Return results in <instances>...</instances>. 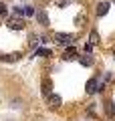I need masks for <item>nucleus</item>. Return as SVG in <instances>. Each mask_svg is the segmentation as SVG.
Listing matches in <instances>:
<instances>
[{"instance_id":"f257e3e1","label":"nucleus","mask_w":115,"mask_h":121,"mask_svg":"<svg viewBox=\"0 0 115 121\" xmlns=\"http://www.w3.org/2000/svg\"><path fill=\"white\" fill-rule=\"evenodd\" d=\"M8 26L12 30H22L26 26V22H24V18H22V16H10L8 18Z\"/></svg>"},{"instance_id":"f03ea898","label":"nucleus","mask_w":115,"mask_h":121,"mask_svg":"<svg viewBox=\"0 0 115 121\" xmlns=\"http://www.w3.org/2000/svg\"><path fill=\"white\" fill-rule=\"evenodd\" d=\"M55 40H59V43H63V44H73V43H75V35H67V32H57V35H55Z\"/></svg>"},{"instance_id":"7ed1b4c3","label":"nucleus","mask_w":115,"mask_h":121,"mask_svg":"<svg viewBox=\"0 0 115 121\" xmlns=\"http://www.w3.org/2000/svg\"><path fill=\"white\" fill-rule=\"evenodd\" d=\"M34 16H36V20H38V24H40V26H49V24H51L47 10H38V12H34Z\"/></svg>"},{"instance_id":"20e7f679","label":"nucleus","mask_w":115,"mask_h":121,"mask_svg":"<svg viewBox=\"0 0 115 121\" xmlns=\"http://www.w3.org/2000/svg\"><path fill=\"white\" fill-rule=\"evenodd\" d=\"M99 89H103V87H99V81H97V79H89V81H87V93H89V95L97 93Z\"/></svg>"},{"instance_id":"39448f33","label":"nucleus","mask_w":115,"mask_h":121,"mask_svg":"<svg viewBox=\"0 0 115 121\" xmlns=\"http://www.w3.org/2000/svg\"><path fill=\"white\" fill-rule=\"evenodd\" d=\"M61 103H63V99H61L59 95H49V107L51 109H59Z\"/></svg>"},{"instance_id":"423d86ee","label":"nucleus","mask_w":115,"mask_h":121,"mask_svg":"<svg viewBox=\"0 0 115 121\" xmlns=\"http://www.w3.org/2000/svg\"><path fill=\"white\" fill-rule=\"evenodd\" d=\"M107 12H109V2H107V0L99 2L97 4V16H105Z\"/></svg>"},{"instance_id":"0eeeda50","label":"nucleus","mask_w":115,"mask_h":121,"mask_svg":"<svg viewBox=\"0 0 115 121\" xmlns=\"http://www.w3.org/2000/svg\"><path fill=\"white\" fill-rule=\"evenodd\" d=\"M63 59L65 60H75L77 59V48H67V51H65V55H63Z\"/></svg>"},{"instance_id":"6e6552de","label":"nucleus","mask_w":115,"mask_h":121,"mask_svg":"<svg viewBox=\"0 0 115 121\" xmlns=\"http://www.w3.org/2000/svg\"><path fill=\"white\" fill-rule=\"evenodd\" d=\"M79 63H81L83 67H93L95 60H93V56H91V55H85V56H81V59H79Z\"/></svg>"},{"instance_id":"1a4fd4ad","label":"nucleus","mask_w":115,"mask_h":121,"mask_svg":"<svg viewBox=\"0 0 115 121\" xmlns=\"http://www.w3.org/2000/svg\"><path fill=\"white\" fill-rule=\"evenodd\" d=\"M51 89H53V83L49 81V79H44L43 81V93L44 95H51Z\"/></svg>"},{"instance_id":"9d476101","label":"nucleus","mask_w":115,"mask_h":121,"mask_svg":"<svg viewBox=\"0 0 115 121\" xmlns=\"http://www.w3.org/2000/svg\"><path fill=\"white\" fill-rule=\"evenodd\" d=\"M105 111H107V115H109V117H113V115H115V107H113V101H107V103H105Z\"/></svg>"},{"instance_id":"9b49d317","label":"nucleus","mask_w":115,"mask_h":121,"mask_svg":"<svg viewBox=\"0 0 115 121\" xmlns=\"http://www.w3.org/2000/svg\"><path fill=\"white\" fill-rule=\"evenodd\" d=\"M71 4V0H55V6L57 8H65V6Z\"/></svg>"},{"instance_id":"f8f14e48","label":"nucleus","mask_w":115,"mask_h":121,"mask_svg":"<svg viewBox=\"0 0 115 121\" xmlns=\"http://www.w3.org/2000/svg\"><path fill=\"white\" fill-rule=\"evenodd\" d=\"M89 40H91L89 44H97V43H99V35H97V32H95V30H93V32H91V36H89Z\"/></svg>"},{"instance_id":"ddd939ff","label":"nucleus","mask_w":115,"mask_h":121,"mask_svg":"<svg viewBox=\"0 0 115 121\" xmlns=\"http://www.w3.org/2000/svg\"><path fill=\"white\" fill-rule=\"evenodd\" d=\"M38 55H43V56H51V51H49V48H38L36 51V56Z\"/></svg>"},{"instance_id":"4468645a","label":"nucleus","mask_w":115,"mask_h":121,"mask_svg":"<svg viewBox=\"0 0 115 121\" xmlns=\"http://www.w3.org/2000/svg\"><path fill=\"white\" fill-rule=\"evenodd\" d=\"M24 14H26V16H32V14H34V8H32V6H26V8H24Z\"/></svg>"},{"instance_id":"2eb2a0df","label":"nucleus","mask_w":115,"mask_h":121,"mask_svg":"<svg viewBox=\"0 0 115 121\" xmlns=\"http://www.w3.org/2000/svg\"><path fill=\"white\" fill-rule=\"evenodd\" d=\"M113 2H115V0H113Z\"/></svg>"}]
</instances>
